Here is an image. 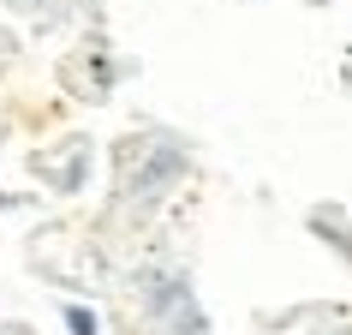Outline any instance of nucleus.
<instances>
[{"instance_id":"nucleus-1","label":"nucleus","mask_w":352,"mask_h":335,"mask_svg":"<svg viewBox=\"0 0 352 335\" xmlns=\"http://www.w3.org/2000/svg\"><path fill=\"white\" fill-rule=\"evenodd\" d=\"M66 329L72 335H96V317L84 312V305H66Z\"/></svg>"}]
</instances>
